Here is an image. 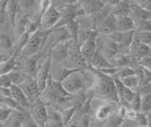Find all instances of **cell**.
Instances as JSON below:
<instances>
[{
	"mask_svg": "<svg viewBox=\"0 0 151 127\" xmlns=\"http://www.w3.org/2000/svg\"><path fill=\"white\" fill-rule=\"evenodd\" d=\"M91 69L96 77V82L91 89L93 96L100 101L114 102L119 103V97H118L115 83L112 77L98 71L93 67Z\"/></svg>",
	"mask_w": 151,
	"mask_h": 127,
	"instance_id": "1",
	"label": "cell"
},
{
	"mask_svg": "<svg viewBox=\"0 0 151 127\" xmlns=\"http://www.w3.org/2000/svg\"><path fill=\"white\" fill-rule=\"evenodd\" d=\"M94 82H96V77L92 69L88 70L85 68L78 69L71 73L61 82V84L69 95H75L88 89L91 90Z\"/></svg>",
	"mask_w": 151,
	"mask_h": 127,
	"instance_id": "2",
	"label": "cell"
},
{
	"mask_svg": "<svg viewBox=\"0 0 151 127\" xmlns=\"http://www.w3.org/2000/svg\"><path fill=\"white\" fill-rule=\"evenodd\" d=\"M49 32L50 31H44L39 30L35 33L31 34L27 42L25 48L23 49L21 52V55L23 57L27 59L37 55L42 45H44L45 41L47 39V36H48L47 33H49Z\"/></svg>",
	"mask_w": 151,
	"mask_h": 127,
	"instance_id": "3",
	"label": "cell"
},
{
	"mask_svg": "<svg viewBox=\"0 0 151 127\" xmlns=\"http://www.w3.org/2000/svg\"><path fill=\"white\" fill-rule=\"evenodd\" d=\"M61 19L60 12L55 7L53 2H51L50 6L47 10L42 13L41 17V30L44 31H51L56 29Z\"/></svg>",
	"mask_w": 151,
	"mask_h": 127,
	"instance_id": "4",
	"label": "cell"
},
{
	"mask_svg": "<svg viewBox=\"0 0 151 127\" xmlns=\"http://www.w3.org/2000/svg\"><path fill=\"white\" fill-rule=\"evenodd\" d=\"M28 114H29L31 120L38 125V127H45L46 125L47 119H48L47 105L40 99L32 103Z\"/></svg>",
	"mask_w": 151,
	"mask_h": 127,
	"instance_id": "5",
	"label": "cell"
},
{
	"mask_svg": "<svg viewBox=\"0 0 151 127\" xmlns=\"http://www.w3.org/2000/svg\"><path fill=\"white\" fill-rule=\"evenodd\" d=\"M98 33L96 30H92L90 32L89 36L86 38L83 43L80 45V53L83 56V58L88 62H90V60L92 59L93 54L96 53V51L97 50V40Z\"/></svg>",
	"mask_w": 151,
	"mask_h": 127,
	"instance_id": "6",
	"label": "cell"
},
{
	"mask_svg": "<svg viewBox=\"0 0 151 127\" xmlns=\"http://www.w3.org/2000/svg\"><path fill=\"white\" fill-rule=\"evenodd\" d=\"M51 57L46 58L42 63V65H40L39 69H38L36 81L41 93L46 88L47 83H48V81L51 77Z\"/></svg>",
	"mask_w": 151,
	"mask_h": 127,
	"instance_id": "7",
	"label": "cell"
},
{
	"mask_svg": "<svg viewBox=\"0 0 151 127\" xmlns=\"http://www.w3.org/2000/svg\"><path fill=\"white\" fill-rule=\"evenodd\" d=\"M119 103L114 102H106L103 101V103L99 105L96 110H94V118L98 121H105L109 120L110 118L115 114V111L117 112Z\"/></svg>",
	"mask_w": 151,
	"mask_h": 127,
	"instance_id": "8",
	"label": "cell"
},
{
	"mask_svg": "<svg viewBox=\"0 0 151 127\" xmlns=\"http://www.w3.org/2000/svg\"><path fill=\"white\" fill-rule=\"evenodd\" d=\"M102 38L101 42V46L100 50H98L99 52H101V54L105 57L109 62L116 57V56L120 53V46L118 44H116L114 41H112L109 36H104L100 35Z\"/></svg>",
	"mask_w": 151,
	"mask_h": 127,
	"instance_id": "9",
	"label": "cell"
},
{
	"mask_svg": "<svg viewBox=\"0 0 151 127\" xmlns=\"http://www.w3.org/2000/svg\"><path fill=\"white\" fill-rule=\"evenodd\" d=\"M19 86L21 87L23 92L25 93L27 100L29 101L31 105L40 99L41 91L39 89V86H38V83L35 78H31V77L27 78L26 81L23 83H21Z\"/></svg>",
	"mask_w": 151,
	"mask_h": 127,
	"instance_id": "10",
	"label": "cell"
},
{
	"mask_svg": "<svg viewBox=\"0 0 151 127\" xmlns=\"http://www.w3.org/2000/svg\"><path fill=\"white\" fill-rule=\"evenodd\" d=\"M9 90H11V97L14 100L17 105L20 106L24 111L28 112L31 107V103L29 101L27 100V96L25 95V93L23 92L21 87L16 84H12V86L9 87Z\"/></svg>",
	"mask_w": 151,
	"mask_h": 127,
	"instance_id": "11",
	"label": "cell"
},
{
	"mask_svg": "<svg viewBox=\"0 0 151 127\" xmlns=\"http://www.w3.org/2000/svg\"><path fill=\"white\" fill-rule=\"evenodd\" d=\"M99 35L109 36L114 31H116V17L111 13L109 15L105 20L98 24L94 29Z\"/></svg>",
	"mask_w": 151,
	"mask_h": 127,
	"instance_id": "12",
	"label": "cell"
},
{
	"mask_svg": "<svg viewBox=\"0 0 151 127\" xmlns=\"http://www.w3.org/2000/svg\"><path fill=\"white\" fill-rule=\"evenodd\" d=\"M28 116V112L12 110L6 121L2 123V127H22Z\"/></svg>",
	"mask_w": 151,
	"mask_h": 127,
	"instance_id": "13",
	"label": "cell"
},
{
	"mask_svg": "<svg viewBox=\"0 0 151 127\" xmlns=\"http://www.w3.org/2000/svg\"><path fill=\"white\" fill-rule=\"evenodd\" d=\"M14 54L12 39L6 32H0V55L5 59L11 58Z\"/></svg>",
	"mask_w": 151,
	"mask_h": 127,
	"instance_id": "14",
	"label": "cell"
},
{
	"mask_svg": "<svg viewBox=\"0 0 151 127\" xmlns=\"http://www.w3.org/2000/svg\"><path fill=\"white\" fill-rule=\"evenodd\" d=\"M71 41L72 40L64 41L54 46L51 49L52 51L51 59H55L56 61H59V62H63V61L67 60L69 55V46L71 44Z\"/></svg>",
	"mask_w": 151,
	"mask_h": 127,
	"instance_id": "15",
	"label": "cell"
},
{
	"mask_svg": "<svg viewBox=\"0 0 151 127\" xmlns=\"http://www.w3.org/2000/svg\"><path fill=\"white\" fill-rule=\"evenodd\" d=\"M47 114H48L46 123L47 127H64L63 117L59 109H56L51 105H47Z\"/></svg>",
	"mask_w": 151,
	"mask_h": 127,
	"instance_id": "16",
	"label": "cell"
},
{
	"mask_svg": "<svg viewBox=\"0 0 151 127\" xmlns=\"http://www.w3.org/2000/svg\"><path fill=\"white\" fill-rule=\"evenodd\" d=\"M136 30V25L130 15L116 17V31L129 32Z\"/></svg>",
	"mask_w": 151,
	"mask_h": 127,
	"instance_id": "17",
	"label": "cell"
},
{
	"mask_svg": "<svg viewBox=\"0 0 151 127\" xmlns=\"http://www.w3.org/2000/svg\"><path fill=\"white\" fill-rule=\"evenodd\" d=\"M85 16H93L104 7V1H79Z\"/></svg>",
	"mask_w": 151,
	"mask_h": 127,
	"instance_id": "18",
	"label": "cell"
},
{
	"mask_svg": "<svg viewBox=\"0 0 151 127\" xmlns=\"http://www.w3.org/2000/svg\"><path fill=\"white\" fill-rule=\"evenodd\" d=\"M89 65L91 67H93L94 69H97V70L109 68V67H113L111 65V63L109 62V61L101 54V52H99L98 50L96 51V53L93 54L92 59L90 60Z\"/></svg>",
	"mask_w": 151,
	"mask_h": 127,
	"instance_id": "19",
	"label": "cell"
},
{
	"mask_svg": "<svg viewBox=\"0 0 151 127\" xmlns=\"http://www.w3.org/2000/svg\"><path fill=\"white\" fill-rule=\"evenodd\" d=\"M16 60H17V56L14 54L11 58L3 60L0 63V75H6L15 71V70H18Z\"/></svg>",
	"mask_w": 151,
	"mask_h": 127,
	"instance_id": "20",
	"label": "cell"
},
{
	"mask_svg": "<svg viewBox=\"0 0 151 127\" xmlns=\"http://www.w3.org/2000/svg\"><path fill=\"white\" fill-rule=\"evenodd\" d=\"M111 15L115 17L129 16L130 15V2L129 1H119L117 5L112 9Z\"/></svg>",
	"mask_w": 151,
	"mask_h": 127,
	"instance_id": "21",
	"label": "cell"
},
{
	"mask_svg": "<svg viewBox=\"0 0 151 127\" xmlns=\"http://www.w3.org/2000/svg\"><path fill=\"white\" fill-rule=\"evenodd\" d=\"M121 81L123 83H124V86L127 88H129L130 90L134 91V92L139 91L140 80H139L138 76H137V74L124 78V79H122Z\"/></svg>",
	"mask_w": 151,
	"mask_h": 127,
	"instance_id": "22",
	"label": "cell"
},
{
	"mask_svg": "<svg viewBox=\"0 0 151 127\" xmlns=\"http://www.w3.org/2000/svg\"><path fill=\"white\" fill-rule=\"evenodd\" d=\"M77 110H78V107H76V106H71V107L64 108V109H60L61 117H63L64 126L70 123L76 114V112H77Z\"/></svg>",
	"mask_w": 151,
	"mask_h": 127,
	"instance_id": "23",
	"label": "cell"
},
{
	"mask_svg": "<svg viewBox=\"0 0 151 127\" xmlns=\"http://www.w3.org/2000/svg\"><path fill=\"white\" fill-rule=\"evenodd\" d=\"M134 41H138L140 43L151 46V31H135Z\"/></svg>",
	"mask_w": 151,
	"mask_h": 127,
	"instance_id": "24",
	"label": "cell"
},
{
	"mask_svg": "<svg viewBox=\"0 0 151 127\" xmlns=\"http://www.w3.org/2000/svg\"><path fill=\"white\" fill-rule=\"evenodd\" d=\"M136 74V70L134 67H120L117 69L116 73L114 74L115 76H117L120 80L127 78L131 75H135Z\"/></svg>",
	"mask_w": 151,
	"mask_h": 127,
	"instance_id": "25",
	"label": "cell"
},
{
	"mask_svg": "<svg viewBox=\"0 0 151 127\" xmlns=\"http://www.w3.org/2000/svg\"><path fill=\"white\" fill-rule=\"evenodd\" d=\"M129 108L132 110H134L137 113L141 112V109H142V95L139 91H137L135 93L134 98L132 99V101L129 103Z\"/></svg>",
	"mask_w": 151,
	"mask_h": 127,
	"instance_id": "26",
	"label": "cell"
},
{
	"mask_svg": "<svg viewBox=\"0 0 151 127\" xmlns=\"http://www.w3.org/2000/svg\"><path fill=\"white\" fill-rule=\"evenodd\" d=\"M134 122L138 127H147V125H148L147 113H144V112L137 113Z\"/></svg>",
	"mask_w": 151,
	"mask_h": 127,
	"instance_id": "27",
	"label": "cell"
},
{
	"mask_svg": "<svg viewBox=\"0 0 151 127\" xmlns=\"http://www.w3.org/2000/svg\"><path fill=\"white\" fill-rule=\"evenodd\" d=\"M141 112H151V93L142 95V109Z\"/></svg>",
	"mask_w": 151,
	"mask_h": 127,
	"instance_id": "28",
	"label": "cell"
},
{
	"mask_svg": "<svg viewBox=\"0 0 151 127\" xmlns=\"http://www.w3.org/2000/svg\"><path fill=\"white\" fill-rule=\"evenodd\" d=\"M91 125V115L89 111H84L81 118L78 121V127H90Z\"/></svg>",
	"mask_w": 151,
	"mask_h": 127,
	"instance_id": "29",
	"label": "cell"
},
{
	"mask_svg": "<svg viewBox=\"0 0 151 127\" xmlns=\"http://www.w3.org/2000/svg\"><path fill=\"white\" fill-rule=\"evenodd\" d=\"M140 67H142L145 69H147L149 71H151V56H146V57L142 58L138 64H137Z\"/></svg>",
	"mask_w": 151,
	"mask_h": 127,
	"instance_id": "30",
	"label": "cell"
},
{
	"mask_svg": "<svg viewBox=\"0 0 151 127\" xmlns=\"http://www.w3.org/2000/svg\"><path fill=\"white\" fill-rule=\"evenodd\" d=\"M12 111V109H8V108H0V123L2 124L3 122L6 121Z\"/></svg>",
	"mask_w": 151,
	"mask_h": 127,
	"instance_id": "31",
	"label": "cell"
},
{
	"mask_svg": "<svg viewBox=\"0 0 151 127\" xmlns=\"http://www.w3.org/2000/svg\"><path fill=\"white\" fill-rule=\"evenodd\" d=\"M140 7L145 9V11L151 12V0H142V1H135Z\"/></svg>",
	"mask_w": 151,
	"mask_h": 127,
	"instance_id": "32",
	"label": "cell"
},
{
	"mask_svg": "<svg viewBox=\"0 0 151 127\" xmlns=\"http://www.w3.org/2000/svg\"><path fill=\"white\" fill-rule=\"evenodd\" d=\"M136 115H137V112H135L134 110L130 109V108H127V112H126V116H125V119H127V120H132L134 121L135 118H136Z\"/></svg>",
	"mask_w": 151,
	"mask_h": 127,
	"instance_id": "33",
	"label": "cell"
},
{
	"mask_svg": "<svg viewBox=\"0 0 151 127\" xmlns=\"http://www.w3.org/2000/svg\"><path fill=\"white\" fill-rule=\"evenodd\" d=\"M22 127H38V125L31 120V118H30L29 114H28V116H27V120H26L25 122H24V124H23Z\"/></svg>",
	"mask_w": 151,
	"mask_h": 127,
	"instance_id": "34",
	"label": "cell"
},
{
	"mask_svg": "<svg viewBox=\"0 0 151 127\" xmlns=\"http://www.w3.org/2000/svg\"><path fill=\"white\" fill-rule=\"evenodd\" d=\"M64 127H78V122L77 123H70V124H67Z\"/></svg>",
	"mask_w": 151,
	"mask_h": 127,
	"instance_id": "35",
	"label": "cell"
},
{
	"mask_svg": "<svg viewBox=\"0 0 151 127\" xmlns=\"http://www.w3.org/2000/svg\"><path fill=\"white\" fill-rule=\"evenodd\" d=\"M3 60H5V58H3V57H2V56H1V55H0V63H1V62H2V61H3Z\"/></svg>",
	"mask_w": 151,
	"mask_h": 127,
	"instance_id": "36",
	"label": "cell"
},
{
	"mask_svg": "<svg viewBox=\"0 0 151 127\" xmlns=\"http://www.w3.org/2000/svg\"><path fill=\"white\" fill-rule=\"evenodd\" d=\"M137 127H138V126H137Z\"/></svg>",
	"mask_w": 151,
	"mask_h": 127,
	"instance_id": "37",
	"label": "cell"
}]
</instances>
